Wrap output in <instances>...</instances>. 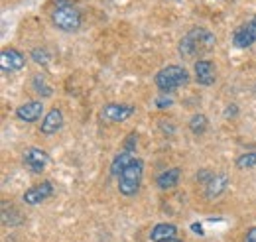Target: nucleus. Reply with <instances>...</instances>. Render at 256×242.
Masks as SVG:
<instances>
[{"instance_id":"obj_1","label":"nucleus","mask_w":256,"mask_h":242,"mask_svg":"<svg viewBox=\"0 0 256 242\" xmlns=\"http://www.w3.org/2000/svg\"><path fill=\"white\" fill-rule=\"evenodd\" d=\"M215 46V36L205 28H193L182 40H180V56L182 58H193L201 52H209Z\"/></svg>"},{"instance_id":"obj_2","label":"nucleus","mask_w":256,"mask_h":242,"mask_svg":"<svg viewBox=\"0 0 256 242\" xmlns=\"http://www.w3.org/2000/svg\"><path fill=\"white\" fill-rule=\"evenodd\" d=\"M190 83V73L182 65H168L156 73V87L162 92H174Z\"/></svg>"},{"instance_id":"obj_3","label":"nucleus","mask_w":256,"mask_h":242,"mask_svg":"<svg viewBox=\"0 0 256 242\" xmlns=\"http://www.w3.org/2000/svg\"><path fill=\"white\" fill-rule=\"evenodd\" d=\"M142 174H144V162L140 158H134L128 168L120 174L118 178V191L124 197H136L140 191V183H142Z\"/></svg>"},{"instance_id":"obj_4","label":"nucleus","mask_w":256,"mask_h":242,"mask_svg":"<svg viewBox=\"0 0 256 242\" xmlns=\"http://www.w3.org/2000/svg\"><path fill=\"white\" fill-rule=\"evenodd\" d=\"M81 12L73 4H58L52 10V22L56 28L64 32H75L81 26Z\"/></svg>"},{"instance_id":"obj_5","label":"nucleus","mask_w":256,"mask_h":242,"mask_svg":"<svg viewBox=\"0 0 256 242\" xmlns=\"http://www.w3.org/2000/svg\"><path fill=\"white\" fill-rule=\"evenodd\" d=\"M22 162H24V168L30 170L32 174H42L46 170V166L50 164V156H48V152H44L42 148L30 146L24 152Z\"/></svg>"},{"instance_id":"obj_6","label":"nucleus","mask_w":256,"mask_h":242,"mask_svg":"<svg viewBox=\"0 0 256 242\" xmlns=\"http://www.w3.org/2000/svg\"><path fill=\"white\" fill-rule=\"evenodd\" d=\"M195 81L203 87H211L217 81V67L211 60H197L193 65Z\"/></svg>"},{"instance_id":"obj_7","label":"nucleus","mask_w":256,"mask_h":242,"mask_svg":"<svg viewBox=\"0 0 256 242\" xmlns=\"http://www.w3.org/2000/svg\"><path fill=\"white\" fill-rule=\"evenodd\" d=\"M52 195H54V185H52V182L46 180V182L32 185L30 189H26L24 195H22V199H24L26 205H40L42 201L50 199Z\"/></svg>"},{"instance_id":"obj_8","label":"nucleus","mask_w":256,"mask_h":242,"mask_svg":"<svg viewBox=\"0 0 256 242\" xmlns=\"http://www.w3.org/2000/svg\"><path fill=\"white\" fill-rule=\"evenodd\" d=\"M134 112H136L134 106H130V104H116V102H110V104L102 106V110H100L102 118L108 122H124Z\"/></svg>"},{"instance_id":"obj_9","label":"nucleus","mask_w":256,"mask_h":242,"mask_svg":"<svg viewBox=\"0 0 256 242\" xmlns=\"http://www.w3.org/2000/svg\"><path fill=\"white\" fill-rule=\"evenodd\" d=\"M254 42H256V26L252 22H246V24L238 26L236 30L232 32V46H234V48L246 50V48H250Z\"/></svg>"},{"instance_id":"obj_10","label":"nucleus","mask_w":256,"mask_h":242,"mask_svg":"<svg viewBox=\"0 0 256 242\" xmlns=\"http://www.w3.org/2000/svg\"><path fill=\"white\" fill-rule=\"evenodd\" d=\"M24 65H26L24 54H20L14 48L2 50V54H0V67H2V71H20V69H24Z\"/></svg>"},{"instance_id":"obj_11","label":"nucleus","mask_w":256,"mask_h":242,"mask_svg":"<svg viewBox=\"0 0 256 242\" xmlns=\"http://www.w3.org/2000/svg\"><path fill=\"white\" fill-rule=\"evenodd\" d=\"M44 114V102L42 100H30L16 108V116L22 122H36Z\"/></svg>"},{"instance_id":"obj_12","label":"nucleus","mask_w":256,"mask_h":242,"mask_svg":"<svg viewBox=\"0 0 256 242\" xmlns=\"http://www.w3.org/2000/svg\"><path fill=\"white\" fill-rule=\"evenodd\" d=\"M62 126H64V114H62V110H60V108H52V110L44 116L42 126H40V132L46 134V136H52V134L60 132Z\"/></svg>"},{"instance_id":"obj_13","label":"nucleus","mask_w":256,"mask_h":242,"mask_svg":"<svg viewBox=\"0 0 256 242\" xmlns=\"http://www.w3.org/2000/svg\"><path fill=\"white\" fill-rule=\"evenodd\" d=\"M226 185H228V178L226 174H215L207 185H205V197L207 199H217L221 197L224 191H226Z\"/></svg>"},{"instance_id":"obj_14","label":"nucleus","mask_w":256,"mask_h":242,"mask_svg":"<svg viewBox=\"0 0 256 242\" xmlns=\"http://www.w3.org/2000/svg\"><path fill=\"white\" fill-rule=\"evenodd\" d=\"M178 236V226L172 222H160L152 228L150 232V240L152 242H168L170 238Z\"/></svg>"},{"instance_id":"obj_15","label":"nucleus","mask_w":256,"mask_h":242,"mask_svg":"<svg viewBox=\"0 0 256 242\" xmlns=\"http://www.w3.org/2000/svg\"><path fill=\"white\" fill-rule=\"evenodd\" d=\"M180 180H182V172H180L178 168H172V170L162 172L160 176L156 178V185L160 187L162 191H170V189L178 187Z\"/></svg>"},{"instance_id":"obj_16","label":"nucleus","mask_w":256,"mask_h":242,"mask_svg":"<svg viewBox=\"0 0 256 242\" xmlns=\"http://www.w3.org/2000/svg\"><path fill=\"white\" fill-rule=\"evenodd\" d=\"M132 160H134V158H132V152H120V154H116L114 160H112V164H110V176L120 178V174L126 170L128 164H130Z\"/></svg>"},{"instance_id":"obj_17","label":"nucleus","mask_w":256,"mask_h":242,"mask_svg":"<svg viewBox=\"0 0 256 242\" xmlns=\"http://www.w3.org/2000/svg\"><path fill=\"white\" fill-rule=\"evenodd\" d=\"M207 126H209V120L205 114H193L190 120V130L193 134H203L207 130Z\"/></svg>"},{"instance_id":"obj_18","label":"nucleus","mask_w":256,"mask_h":242,"mask_svg":"<svg viewBox=\"0 0 256 242\" xmlns=\"http://www.w3.org/2000/svg\"><path fill=\"white\" fill-rule=\"evenodd\" d=\"M32 89L38 94H42V96H50L52 94V89L48 87V83H46V79L42 75H34L32 77Z\"/></svg>"},{"instance_id":"obj_19","label":"nucleus","mask_w":256,"mask_h":242,"mask_svg":"<svg viewBox=\"0 0 256 242\" xmlns=\"http://www.w3.org/2000/svg\"><path fill=\"white\" fill-rule=\"evenodd\" d=\"M236 168L238 170L256 168V152H248V154H242L240 158H236Z\"/></svg>"},{"instance_id":"obj_20","label":"nucleus","mask_w":256,"mask_h":242,"mask_svg":"<svg viewBox=\"0 0 256 242\" xmlns=\"http://www.w3.org/2000/svg\"><path fill=\"white\" fill-rule=\"evenodd\" d=\"M32 60L36 61L38 65L46 67V65L50 63V54H48L46 50H42V48H34V50H32Z\"/></svg>"},{"instance_id":"obj_21","label":"nucleus","mask_w":256,"mask_h":242,"mask_svg":"<svg viewBox=\"0 0 256 242\" xmlns=\"http://www.w3.org/2000/svg\"><path fill=\"white\" fill-rule=\"evenodd\" d=\"M136 142H138V134L136 132H130L126 136V140H124V152H134Z\"/></svg>"},{"instance_id":"obj_22","label":"nucleus","mask_w":256,"mask_h":242,"mask_svg":"<svg viewBox=\"0 0 256 242\" xmlns=\"http://www.w3.org/2000/svg\"><path fill=\"white\" fill-rule=\"evenodd\" d=\"M174 104V100L170 98V96H160V98H156V106L158 108H166V106H172Z\"/></svg>"},{"instance_id":"obj_23","label":"nucleus","mask_w":256,"mask_h":242,"mask_svg":"<svg viewBox=\"0 0 256 242\" xmlns=\"http://www.w3.org/2000/svg\"><path fill=\"white\" fill-rule=\"evenodd\" d=\"M244 242H256V226L248 228L246 234H244Z\"/></svg>"},{"instance_id":"obj_24","label":"nucleus","mask_w":256,"mask_h":242,"mask_svg":"<svg viewBox=\"0 0 256 242\" xmlns=\"http://www.w3.org/2000/svg\"><path fill=\"white\" fill-rule=\"evenodd\" d=\"M236 112H238V106H236V104H230V106H226V108H224V116H226V118L234 116Z\"/></svg>"},{"instance_id":"obj_25","label":"nucleus","mask_w":256,"mask_h":242,"mask_svg":"<svg viewBox=\"0 0 256 242\" xmlns=\"http://www.w3.org/2000/svg\"><path fill=\"white\" fill-rule=\"evenodd\" d=\"M193 226V232H199V234H203V228H201V224H197V222H195V224H192Z\"/></svg>"},{"instance_id":"obj_26","label":"nucleus","mask_w":256,"mask_h":242,"mask_svg":"<svg viewBox=\"0 0 256 242\" xmlns=\"http://www.w3.org/2000/svg\"><path fill=\"white\" fill-rule=\"evenodd\" d=\"M168 242H184V240H182V238H178V236H176V238H170V240H168Z\"/></svg>"},{"instance_id":"obj_27","label":"nucleus","mask_w":256,"mask_h":242,"mask_svg":"<svg viewBox=\"0 0 256 242\" xmlns=\"http://www.w3.org/2000/svg\"><path fill=\"white\" fill-rule=\"evenodd\" d=\"M250 22H252V24H254V26H256V16H254V18H252V20H250Z\"/></svg>"}]
</instances>
